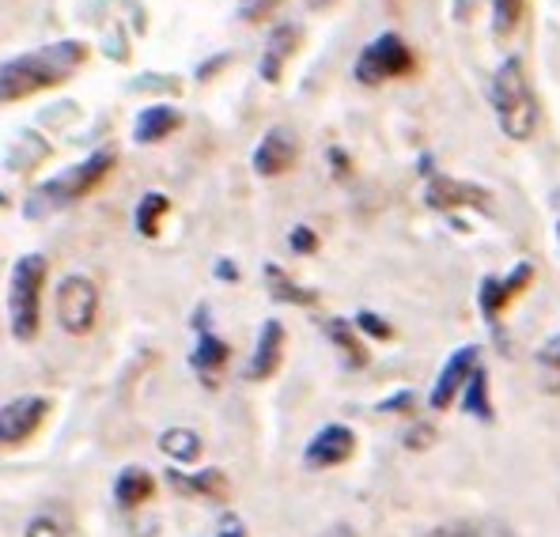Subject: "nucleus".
I'll list each match as a JSON object with an SVG mask.
<instances>
[{"label":"nucleus","instance_id":"4","mask_svg":"<svg viewBox=\"0 0 560 537\" xmlns=\"http://www.w3.org/2000/svg\"><path fill=\"white\" fill-rule=\"evenodd\" d=\"M114 163H118V152H114V148H98V152L88 155L84 163H77V167L61 171L57 178L43 182V186L35 189V197H31L27 217H46L49 209H69L72 201L88 197L98 182L110 175Z\"/></svg>","mask_w":560,"mask_h":537},{"label":"nucleus","instance_id":"38","mask_svg":"<svg viewBox=\"0 0 560 537\" xmlns=\"http://www.w3.org/2000/svg\"><path fill=\"white\" fill-rule=\"evenodd\" d=\"M557 243H560V220H557Z\"/></svg>","mask_w":560,"mask_h":537},{"label":"nucleus","instance_id":"1","mask_svg":"<svg viewBox=\"0 0 560 537\" xmlns=\"http://www.w3.org/2000/svg\"><path fill=\"white\" fill-rule=\"evenodd\" d=\"M84 61H88V46L77 43V38L49 43L31 49V54L12 57V61L0 65V103H20L27 95L65 84V80L84 69Z\"/></svg>","mask_w":560,"mask_h":537},{"label":"nucleus","instance_id":"18","mask_svg":"<svg viewBox=\"0 0 560 537\" xmlns=\"http://www.w3.org/2000/svg\"><path fill=\"white\" fill-rule=\"evenodd\" d=\"M152 492H155V477L144 466H126L118 474V481H114V500L126 511H137L140 503H148Z\"/></svg>","mask_w":560,"mask_h":537},{"label":"nucleus","instance_id":"25","mask_svg":"<svg viewBox=\"0 0 560 537\" xmlns=\"http://www.w3.org/2000/svg\"><path fill=\"white\" fill-rule=\"evenodd\" d=\"M357 329H360V334H368V337H378V341H390V337H394L390 322L378 318V314H372V311H360L357 314Z\"/></svg>","mask_w":560,"mask_h":537},{"label":"nucleus","instance_id":"22","mask_svg":"<svg viewBox=\"0 0 560 537\" xmlns=\"http://www.w3.org/2000/svg\"><path fill=\"white\" fill-rule=\"evenodd\" d=\"M326 337L337 345V349L345 352V360H349L352 367H364V363H368V349H364V345H360L357 326H352V322H345V318H329V322H326Z\"/></svg>","mask_w":560,"mask_h":537},{"label":"nucleus","instance_id":"11","mask_svg":"<svg viewBox=\"0 0 560 537\" xmlns=\"http://www.w3.org/2000/svg\"><path fill=\"white\" fill-rule=\"evenodd\" d=\"M352 451H357V432L345 424H326L323 432L307 443L303 462H307L311 469H334V466H341V462H349Z\"/></svg>","mask_w":560,"mask_h":537},{"label":"nucleus","instance_id":"13","mask_svg":"<svg viewBox=\"0 0 560 537\" xmlns=\"http://www.w3.org/2000/svg\"><path fill=\"white\" fill-rule=\"evenodd\" d=\"M530 280H534V266H530V261H518L512 277H504V280H500V277H485L481 280V314H485V318L497 322L500 311L512 303V295L523 292Z\"/></svg>","mask_w":560,"mask_h":537},{"label":"nucleus","instance_id":"19","mask_svg":"<svg viewBox=\"0 0 560 537\" xmlns=\"http://www.w3.org/2000/svg\"><path fill=\"white\" fill-rule=\"evenodd\" d=\"M160 451L167 454L171 462H183V466H194L197 458H201V435L194 432V428H167V432L160 435Z\"/></svg>","mask_w":560,"mask_h":537},{"label":"nucleus","instance_id":"34","mask_svg":"<svg viewBox=\"0 0 560 537\" xmlns=\"http://www.w3.org/2000/svg\"><path fill=\"white\" fill-rule=\"evenodd\" d=\"M318 537H357V530H352L349 523H334V526H326Z\"/></svg>","mask_w":560,"mask_h":537},{"label":"nucleus","instance_id":"29","mask_svg":"<svg viewBox=\"0 0 560 537\" xmlns=\"http://www.w3.org/2000/svg\"><path fill=\"white\" fill-rule=\"evenodd\" d=\"M288 243H292L295 254H315L318 250V235L311 227H292V235H288Z\"/></svg>","mask_w":560,"mask_h":537},{"label":"nucleus","instance_id":"36","mask_svg":"<svg viewBox=\"0 0 560 537\" xmlns=\"http://www.w3.org/2000/svg\"><path fill=\"white\" fill-rule=\"evenodd\" d=\"M217 272H220L224 280H235V277H238V272L232 269V261H228V258H224V261H217Z\"/></svg>","mask_w":560,"mask_h":537},{"label":"nucleus","instance_id":"15","mask_svg":"<svg viewBox=\"0 0 560 537\" xmlns=\"http://www.w3.org/2000/svg\"><path fill=\"white\" fill-rule=\"evenodd\" d=\"M228 357H232V345L220 341L209 326H197V345L189 352V367L205 378V383H217V375L228 367Z\"/></svg>","mask_w":560,"mask_h":537},{"label":"nucleus","instance_id":"10","mask_svg":"<svg viewBox=\"0 0 560 537\" xmlns=\"http://www.w3.org/2000/svg\"><path fill=\"white\" fill-rule=\"evenodd\" d=\"M295 160H300V140H295V133L288 126L269 129V133L258 140V148H254V171H258L261 178L288 175V171L295 167Z\"/></svg>","mask_w":560,"mask_h":537},{"label":"nucleus","instance_id":"26","mask_svg":"<svg viewBox=\"0 0 560 537\" xmlns=\"http://www.w3.org/2000/svg\"><path fill=\"white\" fill-rule=\"evenodd\" d=\"M280 4V0H238V12H243L246 23H261L273 15V8Z\"/></svg>","mask_w":560,"mask_h":537},{"label":"nucleus","instance_id":"27","mask_svg":"<svg viewBox=\"0 0 560 537\" xmlns=\"http://www.w3.org/2000/svg\"><path fill=\"white\" fill-rule=\"evenodd\" d=\"M23 537H65V526L54 515H35L27 523V530H23Z\"/></svg>","mask_w":560,"mask_h":537},{"label":"nucleus","instance_id":"17","mask_svg":"<svg viewBox=\"0 0 560 537\" xmlns=\"http://www.w3.org/2000/svg\"><path fill=\"white\" fill-rule=\"evenodd\" d=\"M171 481V489L183 492V495H201V500H217L224 503L228 500V477L220 469H201V474H178V469H167L163 474Z\"/></svg>","mask_w":560,"mask_h":537},{"label":"nucleus","instance_id":"14","mask_svg":"<svg viewBox=\"0 0 560 537\" xmlns=\"http://www.w3.org/2000/svg\"><path fill=\"white\" fill-rule=\"evenodd\" d=\"M300 43H303L300 23H277L273 35H269V43H266V54H261V65H258L266 84H277V80L284 77V65L292 61V54L300 49Z\"/></svg>","mask_w":560,"mask_h":537},{"label":"nucleus","instance_id":"28","mask_svg":"<svg viewBox=\"0 0 560 537\" xmlns=\"http://www.w3.org/2000/svg\"><path fill=\"white\" fill-rule=\"evenodd\" d=\"M474 537H518V534L504 518H481V523H474Z\"/></svg>","mask_w":560,"mask_h":537},{"label":"nucleus","instance_id":"23","mask_svg":"<svg viewBox=\"0 0 560 537\" xmlns=\"http://www.w3.org/2000/svg\"><path fill=\"white\" fill-rule=\"evenodd\" d=\"M171 212V197L167 194H144L140 197V205H137V217H133V224L137 231L144 238H155L160 235V224H163V217Z\"/></svg>","mask_w":560,"mask_h":537},{"label":"nucleus","instance_id":"6","mask_svg":"<svg viewBox=\"0 0 560 537\" xmlns=\"http://www.w3.org/2000/svg\"><path fill=\"white\" fill-rule=\"evenodd\" d=\"M57 322H61V329L69 337H88L95 329L98 322V288L95 280L80 277V272H72V277L61 280V288H57Z\"/></svg>","mask_w":560,"mask_h":537},{"label":"nucleus","instance_id":"8","mask_svg":"<svg viewBox=\"0 0 560 537\" xmlns=\"http://www.w3.org/2000/svg\"><path fill=\"white\" fill-rule=\"evenodd\" d=\"M424 201L432 205L435 212H455V209H489L492 194L485 186H474V182H458L451 175H428L424 186Z\"/></svg>","mask_w":560,"mask_h":537},{"label":"nucleus","instance_id":"2","mask_svg":"<svg viewBox=\"0 0 560 537\" xmlns=\"http://www.w3.org/2000/svg\"><path fill=\"white\" fill-rule=\"evenodd\" d=\"M489 98H492V110H497L500 133L508 140L523 144V140L534 137V129H538V98H534L530 84H526V72L518 57H508L497 69Z\"/></svg>","mask_w":560,"mask_h":537},{"label":"nucleus","instance_id":"35","mask_svg":"<svg viewBox=\"0 0 560 537\" xmlns=\"http://www.w3.org/2000/svg\"><path fill=\"white\" fill-rule=\"evenodd\" d=\"M409 405H413V394H401L394 401H383V409H409Z\"/></svg>","mask_w":560,"mask_h":537},{"label":"nucleus","instance_id":"24","mask_svg":"<svg viewBox=\"0 0 560 537\" xmlns=\"http://www.w3.org/2000/svg\"><path fill=\"white\" fill-rule=\"evenodd\" d=\"M523 8H526V0H492V35L497 38L512 35L518 27V20H523Z\"/></svg>","mask_w":560,"mask_h":537},{"label":"nucleus","instance_id":"9","mask_svg":"<svg viewBox=\"0 0 560 537\" xmlns=\"http://www.w3.org/2000/svg\"><path fill=\"white\" fill-rule=\"evenodd\" d=\"M477 363H481V349H477V345H463V349H458V352H451V360L443 363L440 378H435L432 394H428V405H432L435 412L451 409L458 394H463L466 378L474 375Z\"/></svg>","mask_w":560,"mask_h":537},{"label":"nucleus","instance_id":"7","mask_svg":"<svg viewBox=\"0 0 560 537\" xmlns=\"http://www.w3.org/2000/svg\"><path fill=\"white\" fill-rule=\"evenodd\" d=\"M46 417H49V398H43V394H23V398L0 405V447L27 443L43 428Z\"/></svg>","mask_w":560,"mask_h":537},{"label":"nucleus","instance_id":"5","mask_svg":"<svg viewBox=\"0 0 560 537\" xmlns=\"http://www.w3.org/2000/svg\"><path fill=\"white\" fill-rule=\"evenodd\" d=\"M413 65H417L413 49L406 46V38L401 35H378L375 43H368L364 49H360L352 77H357L364 87H378V84H386V80L409 77Z\"/></svg>","mask_w":560,"mask_h":537},{"label":"nucleus","instance_id":"20","mask_svg":"<svg viewBox=\"0 0 560 537\" xmlns=\"http://www.w3.org/2000/svg\"><path fill=\"white\" fill-rule=\"evenodd\" d=\"M266 284H269V292H273V300H280V303H295V307H315L318 303V292L300 288L284 269L273 266V261L266 266Z\"/></svg>","mask_w":560,"mask_h":537},{"label":"nucleus","instance_id":"31","mask_svg":"<svg viewBox=\"0 0 560 537\" xmlns=\"http://www.w3.org/2000/svg\"><path fill=\"white\" fill-rule=\"evenodd\" d=\"M435 443V428L432 424H417L413 432L406 435V447L409 451H428Z\"/></svg>","mask_w":560,"mask_h":537},{"label":"nucleus","instance_id":"16","mask_svg":"<svg viewBox=\"0 0 560 537\" xmlns=\"http://www.w3.org/2000/svg\"><path fill=\"white\" fill-rule=\"evenodd\" d=\"M183 129V114L175 106H144L137 114V126H133V140L137 144H160L171 133Z\"/></svg>","mask_w":560,"mask_h":537},{"label":"nucleus","instance_id":"3","mask_svg":"<svg viewBox=\"0 0 560 537\" xmlns=\"http://www.w3.org/2000/svg\"><path fill=\"white\" fill-rule=\"evenodd\" d=\"M43 284H46V258L43 254H23L8 277V326L15 341H35L43 326Z\"/></svg>","mask_w":560,"mask_h":537},{"label":"nucleus","instance_id":"33","mask_svg":"<svg viewBox=\"0 0 560 537\" xmlns=\"http://www.w3.org/2000/svg\"><path fill=\"white\" fill-rule=\"evenodd\" d=\"M538 360H541V367H560V334H553L546 345H541Z\"/></svg>","mask_w":560,"mask_h":537},{"label":"nucleus","instance_id":"30","mask_svg":"<svg viewBox=\"0 0 560 537\" xmlns=\"http://www.w3.org/2000/svg\"><path fill=\"white\" fill-rule=\"evenodd\" d=\"M212 537H246V523L235 515V511H224L220 515V523H217V534Z\"/></svg>","mask_w":560,"mask_h":537},{"label":"nucleus","instance_id":"12","mask_svg":"<svg viewBox=\"0 0 560 537\" xmlns=\"http://www.w3.org/2000/svg\"><path fill=\"white\" fill-rule=\"evenodd\" d=\"M280 357H284V326H280L277 318H269V322H261L254 357H250V363H246V378H250V383H266V378H273L277 367H280Z\"/></svg>","mask_w":560,"mask_h":537},{"label":"nucleus","instance_id":"21","mask_svg":"<svg viewBox=\"0 0 560 537\" xmlns=\"http://www.w3.org/2000/svg\"><path fill=\"white\" fill-rule=\"evenodd\" d=\"M463 409L477 420H492V401H489V371L477 363L474 375L463 386Z\"/></svg>","mask_w":560,"mask_h":537},{"label":"nucleus","instance_id":"32","mask_svg":"<svg viewBox=\"0 0 560 537\" xmlns=\"http://www.w3.org/2000/svg\"><path fill=\"white\" fill-rule=\"evenodd\" d=\"M424 537H474V523H443L435 530H428Z\"/></svg>","mask_w":560,"mask_h":537},{"label":"nucleus","instance_id":"37","mask_svg":"<svg viewBox=\"0 0 560 537\" xmlns=\"http://www.w3.org/2000/svg\"><path fill=\"white\" fill-rule=\"evenodd\" d=\"M307 4L315 8V12H323V8H329V4H334V0H307Z\"/></svg>","mask_w":560,"mask_h":537}]
</instances>
